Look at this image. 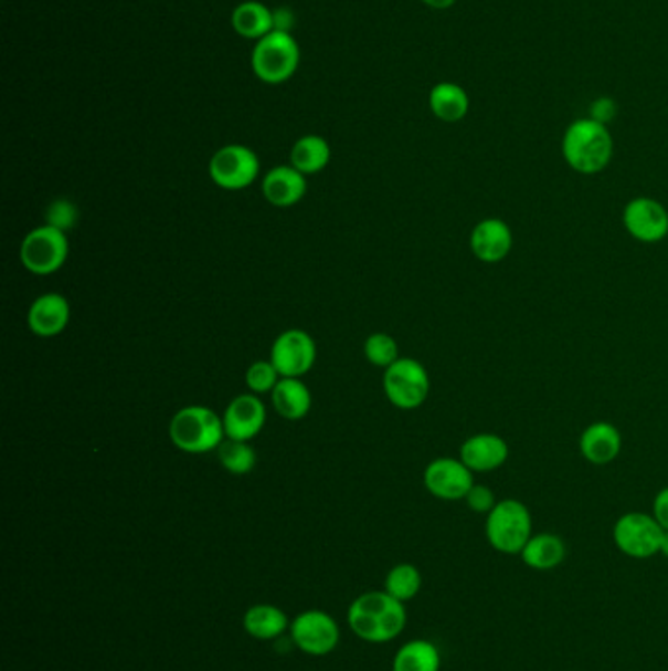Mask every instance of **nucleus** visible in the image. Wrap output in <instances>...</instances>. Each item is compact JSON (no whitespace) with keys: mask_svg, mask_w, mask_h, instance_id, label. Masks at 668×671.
<instances>
[{"mask_svg":"<svg viewBox=\"0 0 668 671\" xmlns=\"http://www.w3.org/2000/svg\"><path fill=\"white\" fill-rule=\"evenodd\" d=\"M404 602L396 601L386 591H369L351 602L348 612L349 628L356 637L371 644H384L402 635L406 627Z\"/></svg>","mask_w":668,"mask_h":671,"instance_id":"f257e3e1","label":"nucleus"},{"mask_svg":"<svg viewBox=\"0 0 668 671\" xmlns=\"http://www.w3.org/2000/svg\"><path fill=\"white\" fill-rule=\"evenodd\" d=\"M566 166L581 175H596L604 171L614 156V138L606 124L592 118H579L569 124L561 141Z\"/></svg>","mask_w":668,"mask_h":671,"instance_id":"f03ea898","label":"nucleus"},{"mask_svg":"<svg viewBox=\"0 0 668 671\" xmlns=\"http://www.w3.org/2000/svg\"><path fill=\"white\" fill-rule=\"evenodd\" d=\"M169 438L181 452H212L226 440L224 420L209 407L191 405L174 415L169 424Z\"/></svg>","mask_w":668,"mask_h":671,"instance_id":"7ed1b4c3","label":"nucleus"},{"mask_svg":"<svg viewBox=\"0 0 668 671\" xmlns=\"http://www.w3.org/2000/svg\"><path fill=\"white\" fill-rule=\"evenodd\" d=\"M486 541L506 556H520L521 549L533 536L530 509L518 499H502L486 515Z\"/></svg>","mask_w":668,"mask_h":671,"instance_id":"20e7f679","label":"nucleus"},{"mask_svg":"<svg viewBox=\"0 0 668 671\" xmlns=\"http://www.w3.org/2000/svg\"><path fill=\"white\" fill-rule=\"evenodd\" d=\"M300 65V48L290 32L275 30L259 40L252 52L253 73L267 85H280Z\"/></svg>","mask_w":668,"mask_h":671,"instance_id":"39448f33","label":"nucleus"},{"mask_svg":"<svg viewBox=\"0 0 668 671\" xmlns=\"http://www.w3.org/2000/svg\"><path fill=\"white\" fill-rule=\"evenodd\" d=\"M382 387L386 399L396 409L414 410L427 401L432 381L424 364L417 359L400 358L384 369Z\"/></svg>","mask_w":668,"mask_h":671,"instance_id":"423d86ee","label":"nucleus"},{"mask_svg":"<svg viewBox=\"0 0 668 671\" xmlns=\"http://www.w3.org/2000/svg\"><path fill=\"white\" fill-rule=\"evenodd\" d=\"M67 258H70L67 234L50 224L28 232L20 245L22 265L40 277L60 271L67 262Z\"/></svg>","mask_w":668,"mask_h":671,"instance_id":"0eeeda50","label":"nucleus"},{"mask_svg":"<svg viewBox=\"0 0 668 671\" xmlns=\"http://www.w3.org/2000/svg\"><path fill=\"white\" fill-rule=\"evenodd\" d=\"M665 531L655 521V516L647 513H625L617 518L612 531V538L616 548L627 558L647 559L660 554Z\"/></svg>","mask_w":668,"mask_h":671,"instance_id":"6e6552de","label":"nucleus"},{"mask_svg":"<svg viewBox=\"0 0 668 671\" xmlns=\"http://www.w3.org/2000/svg\"><path fill=\"white\" fill-rule=\"evenodd\" d=\"M209 171L220 189L242 191L259 177V157L247 146L230 144L212 156Z\"/></svg>","mask_w":668,"mask_h":671,"instance_id":"1a4fd4ad","label":"nucleus"},{"mask_svg":"<svg viewBox=\"0 0 668 671\" xmlns=\"http://www.w3.org/2000/svg\"><path fill=\"white\" fill-rule=\"evenodd\" d=\"M290 640L304 654H331L339 644L338 622L324 610H306L290 622Z\"/></svg>","mask_w":668,"mask_h":671,"instance_id":"9d476101","label":"nucleus"},{"mask_svg":"<svg viewBox=\"0 0 668 671\" xmlns=\"http://www.w3.org/2000/svg\"><path fill=\"white\" fill-rule=\"evenodd\" d=\"M625 230L642 244H659L668 235V210L651 197H635L625 205Z\"/></svg>","mask_w":668,"mask_h":671,"instance_id":"9b49d317","label":"nucleus"},{"mask_svg":"<svg viewBox=\"0 0 668 671\" xmlns=\"http://www.w3.org/2000/svg\"><path fill=\"white\" fill-rule=\"evenodd\" d=\"M316 342L308 332L293 331L283 332L278 336L273 348H271V361L277 367L280 377H296L300 379L308 374L316 364Z\"/></svg>","mask_w":668,"mask_h":671,"instance_id":"f8f14e48","label":"nucleus"},{"mask_svg":"<svg viewBox=\"0 0 668 671\" xmlns=\"http://www.w3.org/2000/svg\"><path fill=\"white\" fill-rule=\"evenodd\" d=\"M424 485L442 501H465L475 485V478L459 458H437L425 465Z\"/></svg>","mask_w":668,"mask_h":671,"instance_id":"ddd939ff","label":"nucleus"},{"mask_svg":"<svg viewBox=\"0 0 668 671\" xmlns=\"http://www.w3.org/2000/svg\"><path fill=\"white\" fill-rule=\"evenodd\" d=\"M470 252L478 262L495 265L510 255L513 248V232L502 219L480 220L473 228L469 238Z\"/></svg>","mask_w":668,"mask_h":671,"instance_id":"4468645a","label":"nucleus"},{"mask_svg":"<svg viewBox=\"0 0 668 671\" xmlns=\"http://www.w3.org/2000/svg\"><path fill=\"white\" fill-rule=\"evenodd\" d=\"M222 420H224L226 438L250 442L265 427L267 410H265L263 401L257 399V395L247 392V395L235 397L234 401L227 405L226 412L222 415Z\"/></svg>","mask_w":668,"mask_h":671,"instance_id":"2eb2a0df","label":"nucleus"},{"mask_svg":"<svg viewBox=\"0 0 668 671\" xmlns=\"http://www.w3.org/2000/svg\"><path fill=\"white\" fill-rule=\"evenodd\" d=\"M510 458V445L495 432H478L460 444L459 460L473 473L500 470Z\"/></svg>","mask_w":668,"mask_h":671,"instance_id":"dca6fc26","label":"nucleus"},{"mask_svg":"<svg viewBox=\"0 0 668 671\" xmlns=\"http://www.w3.org/2000/svg\"><path fill=\"white\" fill-rule=\"evenodd\" d=\"M622 444L624 440L619 428L606 420H600L582 430L579 450L582 458L592 465H609L616 462L617 455L622 452Z\"/></svg>","mask_w":668,"mask_h":671,"instance_id":"f3484780","label":"nucleus"},{"mask_svg":"<svg viewBox=\"0 0 668 671\" xmlns=\"http://www.w3.org/2000/svg\"><path fill=\"white\" fill-rule=\"evenodd\" d=\"M71 321L70 301L60 293H45L28 311V328L40 338L60 336Z\"/></svg>","mask_w":668,"mask_h":671,"instance_id":"a211bd4d","label":"nucleus"},{"mask_svg":"<svg viewBox=\"0 0 668 671\" xmlns=\"http://www.w3.org/2000/svg\"><path fill=\"white\" fill-rule=\"evenodd\" d=\"M261 189L263 197L273 207L287 209L303 201L304 195L308 191V184H306V175L300 174L296 167L277 166L263 177Z\"/></svg>","mask_w":668,"mask_h":671,"instance_id":"6ab92c4d","label":"nucleus"},{"mask_svg":"<svg viewBox=\"0 0 668 671\" xmlns=\"http://www.w3.org/2000/svg\"><path fill=\"white\" fill-rule=\"evenodd\" d=\"M521 562L536 572H551L566 558V544L553 532L533 534L526 548L521 549Z\"/></svg>","mask_w":668,"mask_h":671,"instance_id":"aec40b11","label":"nucleus"},{"mask_svg":"<svg viewBox=\"0 0 668 671\" xmlns=\"http://www.w3.org/2000/svg\"><path fill=\"white\" fill-rule=\"evenodd\" d=\"M469 93L457 83L442 81L430 91V111L442 123H460L469 114Z\"/></svg>","mask_w":668,"mask_h":671,"instance_id":"412c9836","label":"nucleus"},{"mask_svg":"<svg viewBox=\"0 0 668 671\" xmlns=\"http://www.w3.org/2000/svg\"><path fill=\"white\" fill-rule=\"evenodd\" d=\"M232 28L235 34L259 42L275 32V12L259 0H245L232 12Z\"/></svg>","mask_w":668,"mask_h":671,"instance_id":"4be33fe9","label":"nucleus"},{"mask_svg":"<svg viewBox=\"0 0 668 671\" xmlns=\"http://www.w3.org/2000/svg\"><path fill=\"white\" fill-rule=\"evenodd\" d=\"M271 397L275 410L287 420L304 419L312 407L310 389L296 377H283L271 392Z\"/></svg>","mask_w":668,"mask_h":671,"instance_id":"5701e85b","label":"nucleus"},{"mask_svg":"<svg viewBox=\"0 0 668 671\" xmlns=\"http://www.w3.org/2000/svg\"><path fill=\"white\" fill-rule=\"evenodd\" d=\"M287 628H290L287 615L275 605H253L243 615V630L257 640H275L283 637Z\"/></svg>","mask_w":668,"mask_h":671,"instance_id":"b1692460","label":"nucleus"},{"mask_svg":"<svg viewBox=\"0 0 668 671\" xmlns=\"http://www.w3.org/2000/svg\"><path fill=\"white\" fill-rule=\"evenodd\" d=\"M330 159V144L316 134L303 136L290 149V166L296 167L304 175L320 174L328 167Z\"/></svg>","mask_w":668,"mask_h":671,"instance_id":"393cba45","label":"nucleus"},{"mask_svg":"<svg viewBox=\"0 0 668 671\" xmlns=\"http://www.w3.org/2000/svg\"><path fill=\"white\" fill-rule=\"evenodd\" d=\"M439 670H442V654L437 646L430 640H410L400 648L392 660V671Z\"/></svg>","mask_w":668,"mask_h":671,"instance_id":"a878e982","label":"nucleus"},{"mask_svg":"<svg viewBox=\"0 0 668 671\" xmlns=\"http://www.w3.org/2000/svg\"><path fill=\"white\" fill-rule=\"evenodd\" d=\"M422 574L412 564H399L392 567L384 579V591L394 597L396 601L409 602L416 599L422 589Z\"/></svg>","mask_w":668,"mask_h":671,"instance_id":"bb28decb","label":"nucleus"},{"mask_svg":"<svg viewBox=\"0 0 668 671\" xmlns=\"http://www.w3.org/2000/svg\"><path fill=\"white\" fill-rule=\"evenodd\" d=\"M218 458L220 463L234 475H245L255 468L257 463V453L253 450L250 442L243 440H232L226 438L220 448H218Z\"/></svg>","mask_w":668,"mask_h":671,"instance_id":"cd10ccee","label":"nucleus"},{"mask_svg":"<svg viewBox=\"0 0 668 671\" xmlns=\"http://www.w3.org/2000/svg\"><path fill=\"white\" fill-rule=\"evenodd\" d=\"M364 356L374 367H391L399 358V344L391 334L374 332L364 342Z\"/></svg>","mask_w":668,"mask_h":671,"instance_id":"c85d7f7f","label":"nucleus"},{"mask_svg":"<svg viewBox=\"0 0 668 671\" xmlns=\"http://www.w3.org/2000/svg\"><path fill=\"white\" fill-rule=\"evenodd\" d=\"M283 377L277 371V367L273 366V361H255L245 374V384L250 387L253 395H263V392H273L277 387L278 381Z\"/></svg>","mask_w":668,"mask_h":671,"instance_id":"c756f323","label":"nucleus"},{"mask_svg":"<svg viewBox=\"0 0 668 671\" xmlns=\"http://www.w3.org/2000/svg\"><path fill=\"white\" fill-rule=\"evenodd\" d=\"M78 219V210L73 202L67 199H57L53 201L47 210H45V220L47 224L53 228H57L61 232H67L71 228L75 227V222Z\"/></svg>","mask_w":668,"mask_h":671,"instance_id":"7c9ffc66","label":"nucleus"},{"mask_svg":"<svg viewBox=\"0 0 668 671\" xmlns=\"http://www.w3.org/2000/svg\"><path fill=\"white\" fill-rule=\"evenodd\" d=\"M465 503L469 506L473 513H478V515H488L492 509H495L496 495L492 489L488 487V485H483V483H475L473 487H470L469 493H467V497H465Z\"/></svg>","mask_w":668,"mask_h":671,"instance_id":"2f4dec72","label":"nucleus"},{"mask_svg":"<svg viewBox=\"0 0 668 671\" xmlns=\"http://www.w3.org/2000/svg\"><path fill=\"white\" fill-rule=\"evenodd\" d=\"M617 114V105L614 98H609V96H600L596 98L594 103L591 105V116L592 120H596L600 124H609L614 118H616Z\"/></svg>","mask_w":668,"mask_h":671,"instance_id":"473e14b6","label":"nucleus"},{"mask_svg":"<svg viewBox=\"0 0 668 671\" xmlns=\"http://www.w3.org/2000/svg\"><path fill=\"white\" fill-rule=\"evenodd\" d=\"M653 516L662 531H668V487L660 489L653 501Z\"/></svg>","mask_w":668,"mask_h":671,"instance_id":"72a5a7b5","label":"nucleus"},{"mask_svg":"<svg viewBox=\"0 0 668 671\" xmlns=\"http://www.w3.org/2000/svg\"><path fill=\"white\" fill-rule=\"evenodd\" d=\"M422 2H424L425 7H430V9L447 10L452 9L457 0H422Z\"/></svg>","mask_w":668,"mask_h":671,"instance_id":"f704fd0d","label":"nucleus"},{"mask_svg":"<svg viewBox=\"0 0 668 671\" xmlns=\"http://www.w3.org/2000/svg\"><path fill=\"white\" fill-rule=\"evenodd\" d=\"M660 554L668 558V531H665V536H662V544H660Z\"/></svg>","mask_w":668,"mask_h":671,"instance_id":"c9c22d12","label":"nucleus"}]
</instances>
